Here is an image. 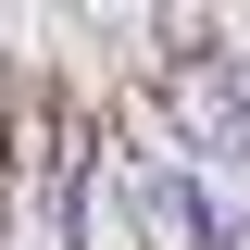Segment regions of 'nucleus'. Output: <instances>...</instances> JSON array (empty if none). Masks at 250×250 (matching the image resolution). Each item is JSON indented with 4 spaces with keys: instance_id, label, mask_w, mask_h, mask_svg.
<instances>
[{
    "instance_id": "1",
    "label": "nucleus",
    "mask_w": 250,
    "mask_h": 250,
    "mask_svg": "<svg viewBox=\"0 0 250 250\" xmlns=\"http://www.w3.org/2000/svg\"><path fill=\"white\" fill-rule=\"evenodd\" d=\"M125 213H138V250H225V200L188 175L175 150L125 163Z\"/></svg>"
}]
</instances>
